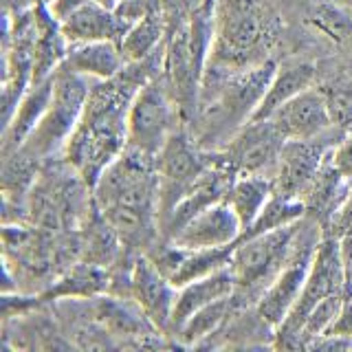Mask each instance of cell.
<instances>
[{
    "instance_id": "cell-15",
    "label": "cell",
    "mask_w": 352,
    "mask_h": 352,
    "mask_svg": "<svg viewBox=\"0 0 352 352\" xmlns=\"http://www.w3.org/2000/svg\"><path fill=\"white\" fill-rule=\"evenodd\" d=\"M234 293H236V280L229 267L181 286V289L176 291V300H174L172 333L176 335V330H179L194 313L201 311V308Z\"/></svg>"
},
{
    "instance_id": "cell-16",
    "label": "cell",
    "mask_w": 352,
    "mask_h": 352,
    "mask_svg": "<svg viewBox=\"0 0 352 352\" xmlns=\"http://www.w3.org/2000/svg\"><path fill=\"white\" fill-rule=\"evenodd\" d=\"M51 95H53V75L47 77V80L36 82V84L29 86V91L25 93V97L20 99L14 117H11L9 124L5 126V132H3V152H5V157L25 146V141L29 139L31 132L36 130V126L40 124V119L44 117V113H47Z\"/></svg>"
},
{
    "instance_id": "cell-27",
    "label": "cell",
    "mask_w": 352,
    "mask_h": 352,
    "mask_svg": "<svg viewBox=\"0 0 352 352\" xmlns=\"http://www.w3.org/2000/svg\"><path fill=\"white\" fill-rule=\"evenodd\" d=\"M328 161L337 170L341 179L352 185V135H348L346 139H341L337 146L330 148Z\"/></svg>"
},
{
    "instance_id": "cell-21",
    "label": "cell",
    "mask_w": 352,
    "mask_h": 352,
    "mask_svg": "<svg viewBox=\"0 0 352 352\" xmlns=\"http://www.w3.org/2000/svg\"><path fill=\"white\" fill-rule=\"evenodd\" d=\"M165 40H168V27H165L161 11L154 9L137 22H132V27L128 29L124 40H121L119 49L128 64L143 62L150 55L161 51L165 47Z\"/></svg>"
},
{
    "instance_id": "cell-5",
    "label": "cell",
    "mask_w": 352,
    "mask_h": 352,
    "mask_svg": "<svg viewBox=\"0 0 352 352\" xmlns=\"http://www.w3.org/2000/svg\"><path fill=\"white\" fill-rule=\"evenodd\" d=\"M295 225L297 223L236 242L229 269L236 280L234 295L242 306H245L247 300L256 304L262 291L289 264Z\"/></svg>"
},
{
    "instance_id": "cell-23",
    "label": "cell",
    "mask_w": 352,
    "mask_h": 352,
    "mask_svg": "<svg viewBox=\"0 0 352 352\" xmlns=\"http://www.w3.org/2000/svg\"><path fill=\"white\" fill-rule=\"evenodd\" d=\"M304 216H306V205H304L302 198H289V196L273 194V198L264 205V209L258 214V218L253 220L245 231H242L240 240L267 234V231H275V229H282V227H289Z\"/></svg>"
},
{
    "instance_id": "cell-31",
    "label": "cell",
    "mask_w": 352,
    "mask_h": 352,
    "mask_svg": "<svg viewBox=\"0 0 352 352\" xmlns=\"http://www.w3.org/2000/svg\"><path fill=\"white\" fill-rule=\"evenodd\" d=\"M99 3H104L106 7H110V9H115L119 3H121V0H99Z\"/></svg>"
},
{
    "instance_id": "cell-20",
    "label": "cell",
    "mask_w": 352,
    "mask_h": 352,
    "mask_svg": "<svg viewBox=\"0 0 352 352\" xmlns=\"http://www.w3.org/2000/svg\"><path fill=\"white\" fill-rule=\"evenodd\" d=\"M271 198H273L271 176L245 174V176H236V181L231 183L225 201L240 218L242 231H245L253 220L258 218V214L262 212L264 205H267Z\"/></svg>"
},
{
    "instance_id": "cell-18",
    "label": "cell",
    "mask_w": 352,
    "mask_h": 352,
    "mask_svg": "<svg viewBox=\"0 0 352 352\" xmlns=\"http://www.w3.org/2000/svg\"><path fill=\"white\" fill-rule=\"evenodd\" d=\"M110 273L93 262H77L69 271H64L62 278L55 280L47 291L40 295L42 302H58V300H93L108 293L110 289Z\"/></svg>"
},
{
    "instance_id": "cell-22",
    "label": "cell",
    "mask_w": 352,
    "mask_h": 352,
    "mask_svg": "<svg viewBox=\"0 0 352 352\" xmlns=\"http://www.w3.org/2000/svg\"><path fill=\"white\" fill-rule=\"evenodd\" d=\"M238 308H242V304L236 300V295L216 300L214 304H209L201 308L198 313H194L179 330H176V335H179V339L187 346L201 344L203 339L216 335L218 330H223V326L229 324V319L236 315Z\"/></svg>"
},
{
    "instance_id": "cell-14",
    "label": "cell",
    "mask_w": 352,
    "mask_h": 352,
    "mask_svg": "<svg viewBox=\"0 0 352 352\" xmlns=\"http://www.w3.org/2000/svg\"><path fill=\"white\" fill-rule=\"evenodd\" d=\"M308 269H311V262H289L253 304L260 319L273 328V333L289 317L295 302L300 300Z\"/></svg>"
},
{
    "instance_id": "cell-2",
    "label": "cell",
    "mask_w": 352,
    "mask_h": 352,
    "mask_svg": "<svg viewBox=\"0 0 352 352\" xmlns=\"http://www.w3.org/2000/svg\"><path fill=\"white\" fill-rule=\"evenodd\" d=\"M275 0H216L207 66L242 71L267 62L278 38Z\"/></svg>"
},
{
    "instance_id": "cell-8",
    "label": "cell",
    "mask_w": 352,
    "mask_h": 352,
    "mask_svg": "<svg viewBox=\"0 0 352 352\" xmlns=\"http://www.w3.org/2000/svg\"><path fill=\"white\" fill-rule=\"evenodd\" d=\"M286 139L271 119H251L231 137L223 148L212 152V159L236 176L264 174L271 176L278 165Z\"/></svg>"
},
{
    "instance_id": "cell-19",
    "label": "cell",
    "mask_w": 352,
    "mask_h": 352,
    "mask_svg": "<svg viewBox=\"0 0 352 352\" xmlns=\"http://www.w3.org/2000/svg\"><path fill=\"white\" fill-rule=\"evenodd\" d=\"M315 75H317L315 66L308 62H291L278 66L269 82L267 93L260 99L251 119H269L280 106L291 102L293 97L308 91V88H313Z\"/></svg>"
},
{
    "instance_id": "cell-10",
    "label": "cell",
    "mask_w": 352,
    "mask_h": 352,
    "mask_svg": "<svg viewBox=\"0 0 352 352\" xmlns=\"http://www.w3.org/2000/svg\"><path fill=\"white\" fill-rule=\"evenodd\" d=\"M330 148H333V143L328 141V137L308 141H286L280 152L278 165H275L271 174L273 194L302 198L317 172L322 170Z\"/></svg>"
},
{
    "instance_id": "cell-3",
    "label": "cell",
    "mask_w": 352,
    "mask_h": 352,
    "mask_svg": "<svg viewBox=\"0 0 352 352\" xmlns=\"http://www.w3.org/2000/svg\"><path fill=\"white\" fill-rule=\"evenodd\" d=\"M348 267H346V253L337 236L328 234L322 238L317 247V253L308 269L306 282L300 300L295 302L289 317L275 328L273 346L275 348H302L300 333L306 324L308 315L333 295H341L348 291Z\"/></svg>"
},
{
    "instance_id": "cell-28",
    "label": "cell",
    "mask_w": 352,
    "mask_h": 352,
    "mask_svg": "<svg viewBox=\"0 0 352 352\" xmlns=\"http://www.w3.org/2000/svg\"><path fill=\"white\" fill-rule=\"evenodd\" d=\"M326 99L335 124H346L352 119V88H339L337 93L326 95Z\"/></svg>"
},
{
    "instance_id": "cell-11",
    "label": "cell",
    "mask_w": 352,
    "mask_h": 352,
    "mask_svg": "<svg viewBox=\"0 0 352 352\" xmlns=\"http://www.w3.org/2000/svg\"><path fill=\"white\" fill-rule=\"evenodd\" d=\"M242 236V223L227 201H218L201 209L174 231L168 242L183 249H220L234 247Z\"/></svg>"
},
{
    "instance_id": "cell-24",
    "label": "cell",
    "mask_w": 352,
    "mask_h": 352,
    "mask_svg": "<svg viewBox=\"0 0 352 352\" xmlns=\"http://www.w3.org/2000/svg\"><path fill=\"white\" fill-rule=\"evenodd\" d=\"M308 20L313 22L315 29H319L326 38L335 42H348L352 38V20L335 5H328V3L315 5Z\"/></svg>"
},
{
    "instance_id": "cell-9",
    "label": "cell",
    "mask_w": 352,
    "mask_h": 352,
    "mask_svg": "<svg viewBox=\"0 0 352 352\" xmlns=\"http://www.w3.org/2000/svg\"><path fill=\"white\" fill-rule=\"evenodd\" d=\"M128 289L130 297L139 304V308L152 322L159 333H172V313L176 300V286L165 278L163 271L154 264V260L143 253L128 271Z\"/></svg>"
},
{
    "instance_id": "cell-29",
    "label": "cell",
    "mask_w": 352,
    "mask_h": 352,
    "mask_svg": "<svg viewBox=\"0 0 352 352\" xmlns=\"http://www.w3.org/2000/svg\"><path fill=\"white\" fill-rule=\"evenodd\" d=\"M88 3H93V0H53V3H51V11H53V16L62 22V20L69 18L73 11H77V9L88 5Z\"/></svg>"
},
{
    "instance_id": "cell-17",
    "label": "cell",
    "mask_w": 352,
    "mask_h": 352,
    "mask_svg": "<svg viewBox=\"0 0 352 352\" xmlns=\"http://www.w3.org/2000/svg\"><path fill=\"white\" fill-rule=\"evenodd\" d=\"M62 64L66 69L88 77V80H110L128 66L119 44L115 42L69 44V51H66Z\"/></svg>"
},
{
    "instance_id": "cell-6",
    "label": "cell",
    "mask_w": 352,
    "mask_h": 352,
    "mask_svg": "<svg viewBox=\"0 0 352 352\" xmlns=\"http://www.w3.org/2000/svg\"><path fill=\"white\" fill-rule=\"evenodd\" d=\"M128 148L157 157L176 130L185 124L168 84L152 77L135 93L128 108Z\"/></svg>"
},
{
    "instance_id": "cell-26",
    "label": "cell",
    "mask_w": 352,
    "mask_h": 352,
    "mask_svg": "<svg viewBox=\"0 0 352 352\" xmlns=\"http://www.w3.org/2000/svg\"><path fill=\"white\" fill-rule=\"evenodd\" d=\"M330 227H333L330 234L339 238L341 247H344V253L348 256L352 251V187H350L348 196L344 198V203H341L339 209L335 212V216L330 218Z\"/></svg>"
},
{
    "instance_id": "cell-12",
    "label": "cell",
    "mask_w": 352,
    "mask_h": 352,
    "mask_svg": "<svg viewBox=\"0 0 352 352\" xmlns=\"http://www.w3.org/2000/svg\"><path fill=\"white\" fill-rule=\"evenodd\" d=\"M269 119L282 132L286 141H308L326 137L330 128L335 126L326 93L317 91L315 86L280 106Z\"/></svg>"
},
{
    "instance_id": "cell-13",
    "label": "cell",
    "mask_w": 352,
    "mask_h": 352,
    "mask_svg": "<svg viewBox=\"0 0 352 352\" xmlns=\"http://www.w3.org/2000/svg\"><path fill=\"white\" fill-rule=\"evenodd\" d=\"M132 22L121 18L115 9L93 0L62 20V33L69 44L77 42H115L121 44Z\"/></svg>"
},
{
    "instance_id": "cell-32",
    "label": "cell",
    "mask_w": 352,
    "mask_h": 352,
    "mask_svg": "<svg viewBox=\"0 0 352 352\" xmlns=\"http://www.w3.org/2000/svg\"><path fill=\"white\" fill-rule=\"evenodd\" d=\"M348 293H350V295H352V282H350V289H348Z\"/></svg>"
},
{
    "instance_id": "cell-1",
    "label": "cell",
    "mask_w": 352,
    "mask_h": 352,
    "mask_svg": "<svg viewBox=\"0 0 352 352\" xmlns=\"http://www.w3.org/2000/svg\"><path fill=\"white\" fill-rule=\"evenodd\" d=\"M275 69L278 66L271 60L242 71L207 66L190 121L192 137L198 146L207 152L220 150L247 121H251Z\"/></svg>"
},
{
    "instance_id": "cell-7",
    "label": "cell",
    "mask_w": 352,
    "mask_h": 352,
    "mask_svg": "<svg viewBox=\"0 0 352 352\" xmlns=\"http://www.w3.org/2000/svg\"><path fill=\"white\" fill-rule=\"evenodd\" d=\"M157 176H159V223L170 216L181 198L190 192L209 163L212 152L203 150L183 126L165 141L157 154Z\"/></svg>"
},
{
    "instance_id": "cell-4",
    "label": "cell",
    "mask_w": 352,
    "mask_h": 352,
    "mask_svg": "<svg viewBox=\"0 0 352 352\" xmlns=\"http://www.w3.org/2000/svg\"><path fill=\"white\" fill-rule=\"evenodd\" d=\"M91 84L93 82L88 77L60 64L58 71L53 73V95L47 113L29 135L22 150L40 161L51 157L53 152L64 150L66 141L82 119Z\"/></svg>"
},
{
    "instance_id": "cell-25",
    "label": "cell",
    "mask_w": 352,
    "mask_h": 352,
    "mask_svg": "<svg viewBox=\"0 0 352 352\" xmlns=\"http://www.w3.org/2000/svg\"><path fill=\"white\" fill-rule=\"evenodd\" d=\"M157 7L168 27V36H172L174 31L190 25L198 11L205 9V0H157Z\"/></svg>"
},
{
    "instance_id": "cell-30",
    "label": "cell",
    "mask_w": 352,
    "mask_h": 352,
    "mask_svg": "<svg viewBox=\"0 0 352 352\" xmlns=\"http://www.w3.org/2000/svg\"><path fill=\"white\" fill-rule=\"evenodd\" d=\"M346 267H348V280L352 282V251L346 256Z\"/></svg>"
}]
</instances>
